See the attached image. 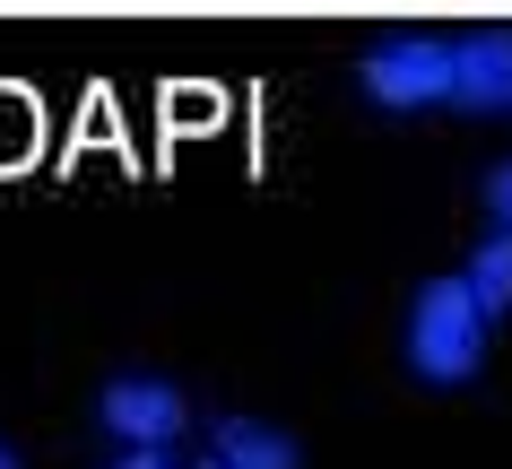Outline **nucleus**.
Returning <instances> with one entry per match:
<instances>
[{"label": "nucleus", "instance_id": "1", "mask_svg": "<svg viewBox=\"0 0 512 469\" xmlns=\"http://www.w3.org/2000/svg\"><path fill=\"white\" fill-rule=\"evenodd\" d=\"M408 365H417V383H443V391L486 365V313L469 296V278H426L408 296Z\"/></svg>", "mask_w": 512, "mask_h": 469}, {"label": "nucleus", "instance_id": "2", "mask_svg": "<svg viewBox=\"0 0 512 469\" xmlns=\"http://www.w3.org/2000/svg\"><path fill=\"white\" fill-rule=\"evenodd\" d=\"M365 96L382 113H417V105H443L452 96V44L443 35H391L365 53Z\"/></svg>", "mask_w": 512, "mask_h": 469}, {"label": "nucleus", "instance_id": "3", "mask_svg": "<svg viewBox=\"0 0 512 469\" xmlns=\"http://www.w3.org/2000/svg\"><path fill=\"white\" fill-rule=\"evenodd\" d=\"M96 417H105V435H122V452H165L183 435V391L157 374H113L96 391Z\"/></svg>", "mask_w": 512, "mask_h": 469}, {"label": "nucleus", "instance_id": "4", "mask_svg": "<svg viewBox=\"0 0 512 469\" xmlns=\"http://www.w3.org/2000/svg\"><path fill=\"white\" fill-rule=\"evenodd\" d=\"M452 105L460 113H512V27H478L452 44Z\"/></svg>", "mask_w": 512, "mask_h": 469}, {"label": "nucleus", "instance_id": "5", "mask_svg": "<svg viewBox=\"0 0 512 469\" xmlns=\"http://www.w3.org/2000/svg\"><path fill=\"white\" fill-rule=\"evenodd\" d=\"M209 461H226V469H304V452H296V435H278L261 417H217Z\"/></svg>", "mask_w": 512, "mask_h": 469}, {"label": "nucleus", "instance_id": "6", "mask_svg": "<svg viewBox=\"0 0 512 469\" xmlns=\"http://www.w3.org/2000/svg\"><path fill=\"white\" fill-rule=\"evenodd\" d=\"M460 278H469V296H478L486 322H504V313H512V235H504V226L469 252V270H460Z\"/></svg>", "mask_w": 512, "mask_h": 469}, {"label": "nucleus", "instance_id": "7", "mask_svg": "<svg viewBox=\"0 0 512 469\" xmlns=\"http://www.w3.org/2000/svg\"><path fill=\"white\" fill-rule=\"evenodd\" d=\"M486 218H495V226L512 235V157H504L495 174H486Z\"/></svg>", "mask_w": 512, "mask_h": 469}, {"label": "nucleus", "instance_id": "8", "mask_svg": "<svg viewBox=\"0 0 512 469\" xmlns=\"http://www.w3.org/2000/svg\"><path fill=\"white\" fill-rule=\"evenodd\" d=\"M113 469H165V452H122Z\"/></svg>", "mask_w": 512, "mask_h": 469}, {"label": "nucleus", "instance_id": "9", "mask_svg": "<svg viewBox=\"0 0 512 469\" xmlns=\"http://www.w3.org/2000/svg\"><path fill=\"white\" fill-rule=\"evenodd\" d=\"M0 469H18V452H9V443H0Z\"/></svg>", "mask_w": 512, "mask_h": 469}, {"label": "nucleus", "instance_id": "10", "mask_svg": "<svg viewBox=\"0 0 512 469\" xmlns=\"http://www.w3.org/2000/svg\"><path fill=\"white\" fill-rule=\"evenodd\" d=\"M209 469H226V461H209Z\"/></svg>", "mask_w": 512, "mask_h": 469}]
</instances>
